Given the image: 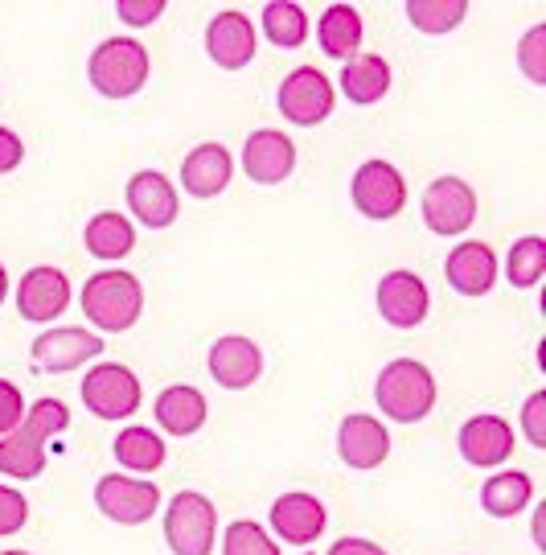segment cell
<instances>
[{
    "instance_id": "1",
    "label": "cell",
    "mask_w": 546,
    "mask_h": 555,
    "mask_svg": "<svg viewBox=\"0 0 546 555\" xmlns=\"http://www.w3.org/2000/svg\"><path fill=\"white\" fill-rule=\"evenodd\" d=\"M66 428H70V408L62 399H38L17 428L9 437H0V474L34 481L46 469L50 437H62Z\"/></svg>"
},
{
    "instance_id": "2",
    "label": "cell",
    "mask_w": 546,
    "mask_h": 555,
    "mask_svg": "<svg viewBox=\"0 0 546 555\" xmlns=\"http://www.w3.org/2000/svg\"><path fill=\"white\" fill-rule=\"evenodd\" d=\"M82 313L87 321L103 334H123L140 321V309H144V284H140L132 272L123 268H112V272H99L82 284Z\"/></svg>"
},
{
    "instance_id": "3",
    "label": "cell",
    "mask_w": 546,
    "mask_h": 555,
    "mask_svg": "<svg viewBox=\"0 0 546 555\" xmlns=\"http://www.w3.org/2000/svg\"><path fill=\"white\" fill-rule=\"evenodd\" d=\"M374 399H378L382 416L399 420V424H419L435 408V378L424 362L394 358L382 366V375L374 383Z\"/></svg>"
},
{
    "instance_id": "4",
    "label": "cell",
    "mask_w": 546,
    "mask_h": 555,
    "mask_svg": "<svg viewBox=\"0 0 546 555\" xmlns=\"http://www.w3.org/2000/svg\"><path fill=\"white\" fill-rule=\"evenodd\" d=\"M148 82V50L136 38H107L91 54V87L103 100H128Z\"/></svg>"
},
{
    "instance_id": "5",
    "label": "cell",
    "mask_w": 546,
    "mask_h": 555,
    "mask_svg": "<svg viewBox=\"0 0 546 555\" xmlns=\"http://www.w3.org/2000/svg\"><path fill=\"white\" fill-rule=\"evenodd\" d=\"M218 535V511L210 498L194 494V490H181L169 502V515H165V543L173 555H210L214 552Z\"/></svg>"
},
{
    "instance_id": "6",
    "label": "cell",
    "mask_w": 546,
    "mask_h": 555,
    "mask_svg": "<svg viewBox=\"0 0 546 555\" xmlns=\"http://www.w3.org/2000/svg\"><path fill=\"white\" fill-rule=\"evenodd\" d=\"M82 403L99 420H132L140 412V378L123 362H99L82 378Z\"/></svg>"
},
{
    "instance_id": "7",
    "label": "cell",
    "mask_w": 546,
    "mask_h": 555,
    "mask_svg": "<svg viewBox=\"0 0 546 555\" xmlns=\"http://www.w3.org/2000/svg\"><path fill=\"white\" fill-rule=\"evenodd\" d=\"M280 116L288 119V124H300V128H316V124H325L333 116V82L325 70H316V66H296L288 79L280 82Z\"/></svg>"
},
{
    "instance_id": "8",
    "label": "cell",
    "mask_w": 546,
    "mask_h": 555,
    "mask_svg": "<svg viewBox=\"0 0 546 555\" xmlns=\"http://www.w3.org/2000/svg\"><path fill=\"white\" fill-rule=\"evenodd\" d=\"M353 206L374 222L394 219L407 206V181L390 160H366L353 173Z\"/></svg>"
},
{
    "instance_id": "9",
    "label": "cell",
    "mask_w": 546,
    "mask_h": 555,
    "mask_svg": "<svg viewBox=\"0 0 546 555\" xmlns=\"http://www.w3.org/2000/svg\"><path fill=\"white\" fill-rule=\"evenodd\" d=\"M95 506L112 522H123V527H140L156 515L160 506V490L153 481H140V477H123V474H103L95 486Z\"/></svg>"
},
{
    "instance_id": "10",
    "label": "cell",
    "mask_w": 546,
    "mask_h": 555,
    "mask_svg": "<svg viewBox=\"0 0 546 555\" xmlns=\"http://www.w3.org/2000/svg\"><path fill=\"white\" fill-rule=\"evenodd\" d=\"M477 219V190L465 178H435L424 194V222L431 235H465Z\"/></svg>"
},
{
    "instance_id": "11",
    "label": "cell",
    "mask_w": 546,
    "mask_h": 555,
    "mask_svg": "<svg viewBox=\"0 0 546 555\" xmlns=\"http://www.w3.org/2000/svg\"><path fill=\"white\" fill-rule=\"evenodd\" d=\"M95 354H103V337L82 330V325H58L34 341V371L66 375V371H78L82 362H91Z\"/></svg>"
},
{
    "instance_id": "12",
    "label": "cell",
    "mask_w": 546,
    "mask_h": 555,
    "mask_svg": "<svg viewBox=\"0 0 546 555\" xmlns=\"http://www.w3.org/2000/svg\"><path fill=\"white\" fill-rule=\"evenodd\" d=\"M428 309L431 293L415 272L399 268V272H387V276L378 280V313L394 330H415L419 321H428Z\"/></svg>"
},
{
    "instance_id": "13",
    "label": "cell",
    "mask_w": 546,
    "mask_h": 555,
    "mask_svg": "<svg viewBox=\"0 0 546 555\" xmlns=\"http://www.w3.org/2000/svg\"><path fill=\"white\" fill-rule=\"evenodd\" d=\"M70 309V280L62 268H29L17 284V313L25 321H58Z\"/></svg>"
},
{
    "instance_id": "14",
    "label": "cell",
    "mask_w": 546,
    "mask_h": 555,
    "mask_svg": "<svg viewBox=\"0 0 546 555\" xmlns=\"http://www.w3.org/2000/svg\"><path fill=\"white\" fill-rule=\"evenodd\" d=\"M296 169V144L292 137L275 132V128H259L243 144V173L255 185H280L288 181Z\"/></svg>"
},
{
    "instance_id": "15",
    "label": "cell",
    "mask_w": 546,
    "mask_h": 555,
    "mask_svg": "<svg viewBox=\"0 0 546 555\" xmlns=\"http://www.w3.org/2000/svg\"><path fill=\"white\" fill-rule=\"evenodd\" d=\"M206 362H210L214 383L226 387V391H247V387H255L259 375H263V350L243 334L218 337L214 346H210V358H206Z\"/></svg>"
},
{
    "instance_id": "16",
    "label": "cell",
    "mask_w": 546,
    "mask_h": 555,
    "mask_svg": "<svg viewBox=\"0 0 546 555\" xmlns=\"http://www.w3.org/2000/svg\"><path fill=\"white\" fill-rule=\"evenodd\" d=\"M337 456H341L350 469H378L390 456L387 424L374 416H362V412L346 416L341 428H337Z\"/></svg>"
},
{
    "instance_id": "17",
    "label": "cell",
    "mask_w": 546,
    "mask_h": 555,
    "mask_svg": "<svg viewBox=\"0 0 546 555\" xmlns=\"http://www.w3.org/2000/svg\"><path fill=\"white\" fill-rule=\"evenodd\" d=\"M272 531L280 539H288L296 547H309L316 539L325 535V506H321V498L304 494V490H296V494H280L272 502Z\"/></svg>"
},
{
    "instance_id": "18",
    "label": "cell",
    "mask_w": 546,
    "mask_h": 555,
    "mask_svg": "<svg viewBox=\"0 0 546 555\" xmlns=\"http://www.w3.org/2000/svg\"><path fill=\"white\" fill-rule=\"evenodd\" d=\"M206 54L222 66V70H243L255 59V25L238 9H222L210 25H206Z\"/></svg>"
},
{
    "instance_id": "19",
    "label": "cell",
    "mask_w": 546,
    "mask_h": 555,
    "mask_svg": "<svg viewBox=\"0 0 546 555\" xmlns=\"http://www.w3.org/2000/svg\"><path fill=\"white\" fill-rule=\"evenodd\" d=\"M460 456L477 469H497L514 456V428L502 416H472L460 428Z\"/></svg>"
},
{
    "instance_id": "20",
    "label": "cell",
    "mask_w": 546,
    "mask_h": 555,
    "mask_svg": "<svg viewBox=\"0 0 546 555\" xmlns=\"http://www.w3.org/2000/svg\"><path fill=\"white\" fill-rule=\"evenodd\" d=\"M444 276H448V284L460 293V297H485L489 288L497 284V256H493L489 243L468 238V243H460L456 251H448V259H444Z\"/></svg>"
},
{
    "instance_id": "21",
    "label": "cell",
    "mask_w": 546,
    "mask_h": 555,
    "mask_svg": "<svg viewBox=\"0 0 546 555\" xmlns=\"http://www.w3.org/2000/svg\"><path fill=\"white\" fill-rule=\"evenodd\" d=\"M234 173V157L226 153V144H197L190 157L181 160V185L194 194V198H218Z\"/></svg>"
},
{
    "instance_id": "22",
    "label": "cell",
    "mask_w": 546,
    "mask_h": 555,
    "mask_svg": "<svg viewBox=\"0 0 546 555\" xmlns=\"http://www.w3.org/2000/svg\"><path fill=\"white\" fill-rule=\"evenodd\" d=\"M128 206H132L136 222L153 227V231H165L177 219L173 181L165 178V173H156V169H144V173L128 181Z\"/></svg>"
},
{
    "instance_id": "23",
    "label": "cell",
    "mask_w": 546,
    "mask_h": 555,
    "mask_svg": "<svg viewBox=\"0 0 546 555\" xmlns=\"http://www.w3.org/2000/svg\"><path fill=\"white\" fill-rule=\"evenodd\" d=\"M156 424L169 433V437H194L197 428L206 424V399L190 383H177L165 387L156 396Z\"/></svg>"
},
{
    "instance_id": "24",
    "label": "cell",
    "mask_w": 546,
    "mask_h": 555,
    "mask_svg": "<svg viewBox=\"0 0 546 555\" xmlns=\"http://www.w3.org/2000/svg\"><path fill=\"white\" fill-rule=\"evenodd\" d=\"M337 87L346 91V100L353 103H378L390 91V62L382 54H353L341 75H337Z\"/></svg>"
},
{
    "instance_id": "25",
    "label": "cell",
    "mask_w": 546,
    "mask_h": 555,
    "mask_svg": "<svg viewBox=\"0 0 546 555\" xmlns=\"http://www.w3.org/2000/svg\"><path fill=\"white\" fill-rule=\"evenodd\" d=\"M316 34H321V50H325L329 59L350 62L353 54L362 50V13H358L353 4H329V9L321 13Z\"/></svg>"
},
{
    "instance_id": "26",
    "label": "cell",
    "mask_w": 546,
    "mask_h": 555,
    "mask_svg": "<svg viewBox=\"0 0 546 555\" xmlns=\"http://www.w3.org/2000/svg\"><path fill=\"white\" fill-rule=\"evenodd\" d=\"M530 498H534V481H530V474H522V469H506V474L489 477L485 486H481V506H485V515H493V518L522 515L530 506Z\"/></svg>"
},
{
    "instance_id": "27",
    "label": "cell",
    "mask_w": 546,
    "mask_h": 555,
    "mask_svg": "<svg viewBox=\"0 0 546 555\" xmlns=\"http://www.w3.org/2000/svg\"><path fill=\"white\" fill-rule=\"evenodd\" d=\"M82 243L99 259H123L136 247V227L123 219V215H116V210H103V215H95V219L87 222Z\"/></svg>"
},
{
    "instance_id": "28",
    "label": "cell",
    "mask_w": 546,
    "mask_h": 555,
    "mask_svg": "<svg viewBox=\"0 0 546 555\" xmlns=\"http://www.w3.org/2000/svg\"><path fill=\"white\" fill-rule=\"evenodd\" d=\"M112 453L123 469H132V474H156L160 465H165V440L156 437L153 428H144V424H132V428H123L112 444Z\"/></svg>"
},
{
    "instance_id": "29",
    "label": "cell",
    "mask_w": 546,
    "mask_h": 555,
    "mask_svg": "<svg viewBox=\"0 0 546 555\" xmlns=\"http://www.w3.org/2000/svg\"><path fill=\"white\" fill-rule=\"evenodd\" d=\"M263 34L280 50H300L309 41V13L292 0H272L263 9Z\"/></svg>"
},
{
    "instance_id": "30",
    "label": "cell",
    "mask_w": 546,
    "mask_h": 555,
    "mask_svg": "<svg viewBox=\"0 0 546 555\" xmlns=\"http://www.w3.org/2000/svg\"><path fill=\"white\" fill-rule=\"evenodd\" d=\"M546 276V243L543 235H526L509 247L506 256V280L514 288H538Z\"/></svg>"
},
{
    "instance_id": "31",
    "label": "cell",
    "mask_w": 546,
    "mask_h": 555,
    "mask_svg": "<svg viewBox=\"0 0 546 555\" xmlns=\"http://www.w3.org/2000/svg\"><path fill=\"white\" fill-rule=\"evenodd\" d=\"M407 17L419 34H452L460 21L468 17V4L465 0H407Z\"/></svg>"
},
{
    "instance_id": "32",
    "label": "cell",
    "mask_w": 546,
    "mask_h": 555,
    "mask_svg": "<svg viewBox=\"0 0 546 555\" xmlns=\"http://www.w3.org/2000/svg\"><path fill=\"white\" fill-rule=\"evenodd\" d=\"M222 555H280V547L255 518H234L222 539Z\"/></svg>"
},
{
    "instance_id": "33",
    "label": "cell",
    "mask_w": 546,
    "mask_h": 555,
    "mask_svg": "<svg viewBox=\"0 0 546 555\" xmlns=\"http://www.w3.org/2000/svg\"><path fill=\"white\" fill-rule=\"evenodd\" d=\"M518 66L534 87L546 82V25H534L530 34H522L518 41Z\"/></svg>"
},
{
    "instance_id": "34",
    "label": "cell",
    "mask_w": 546,
    "mask_h": 555,
    "mask_svg": "<svg viewBox=\"0 0 546 555\" xmlns=\"http://www.w3.org/2000/svg\"><path fill=\"white\" fill-rule=\"evenodd\" d=\"M29 518V502L13 486H0V535H17Z\"/></svg>"
},
{
    "instance_id": "35",
    "label": "cell",
    "mask_w": 546,
    "mask_h": 555,
    "mask_svg": "<svg viewBox=\"0 0 546 555\" xmlns=\"http://www.w3.org/2000/svg\"><path fill=\"white\" fill-rule=\"evenodd\" d=\"M522 433L534 449H546V391H534L522 408Z\"/></svg>"
},
{
    "instance_id": "36",
    "label": "cell",
    "mask_w": 546,
    "mask_h": 555,
    "mask_svg": "<svg viewBox=\"0 0 546 555\" xmlns=\"http://www.w3.org/2000/svg\"><path fill=\"white\" fill-rule=\"evenodd\" d=\"M25 420V399H21V387H13L9 378H0V437H9Z\"/></svg>"
},
{
    "instance_id": "37",
    "label": "cell",
    "mask_w": 546,
    "mask_h": 555,
    "mask_svg": "<svg viewBox=\"0 0 546 555\" xmlns=\"http://www.w3.org/2000/svg\"><path fill=\"white\" fill-rule=\"evenodd\" d=\"M116 13L123 25H136V29H144V25H153L160 13H165V0H119Z\"/></svg>"
},
{
    "instance_id": "38",
    "label": "cell",
    "mask_w": 546,
    "mask_h": 555,
    "mask_svg": "<svg viewBox=\"0 0 546 555\" xmlns=\"http://www.w3.org/2000/svg\"><path fill=\"white\" fill-rule=\"evenodd\" d=\"M25 157V144H21L17 132H9V128H0V173H13Z\"/></svg>"
},
{
    "instance_id": "39",
    "label": "cell",
    "mask_w": 546,
    "mask_h": 555,
    "mask_svg": "<svg viewBox=\"0 0 546 555\" xmlns=\"http://www.w3.org/2000/svg\"><path fill=\"white\" fill-rule=\"evenodd\" d=\"M329 555H387L378 543H370V539H358V535H346V539H337L329 547Z\"/></svg>"
},
{
    "instance_id": "40",
    "label": "cell",
    "mask_w": 546,
    "mask_h": 555,
    "mask_svg": "<svg viewBox=\"0 0 546 555\" xmlns=\"http://www.w3.org/2000/svg\"><path fill=\"white\" fill-rule=\"evenodd\" d=\"M543 518H546V506L538 502V511H534V527H538V547H543Z\"/></svg>"
},
{
    "instance_id": "41",
    "label": "cell",
    "mask_w": 546,
    "mask_h": 555,
    "mask_svg": "<svg viewBox=\"0 0 546 555\" xmlns=\"http://www.w3.org/2000/svg\"><path fill=\"white\" fill-rule=\"evenodd\" d=\"M4 293H9V272H4V263H0V305H4Z\"/></svg>"
},
{
    "instance_id": "42",
    "label": "cell",
    "mask_w": 546,
    "mask_h": 555,
    "mask_svg": "<svg viewBox=\"0 0 546 555\" xmlns=\"http://www.w3.org/2000/svg\"><path fill=\"white\" fill-rule=\"evenodd\" d=\"M0 555H29V552H0Z\"/></svg>"
},
{
    "instance_id": "43",
    "label": "cell",
    "mask_w": 546,
    "mask_h": 555,
    "mask_svg": "<svg viewBox=\"0 0 546 555\" xmlns=\"http://www.w3.org/2000/svg\"><path fill=\"white\" fill-rule=\"evenodd\" d=\"M300 555H312V552H300Z\"/></svg>"
}]
</instances>
